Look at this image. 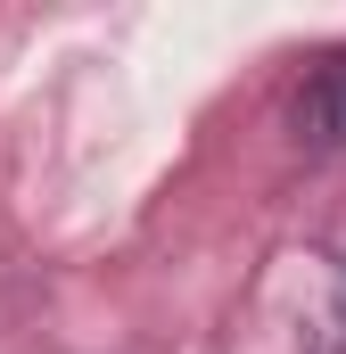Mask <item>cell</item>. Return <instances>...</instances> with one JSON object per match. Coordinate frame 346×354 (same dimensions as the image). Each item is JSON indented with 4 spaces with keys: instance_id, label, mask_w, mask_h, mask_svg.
Here are the masks:
<instances>
[{
    "instance_id": "cell-1",
    "label": "cell",
    "mask_w": 346,
    "mask_h": 354,
    "mask_svg": "<svg viewBox=\"0 0 346 354\" xmlns=\"http://www.w3.org/2000/svg\"><path fill=\"white\" fill-rule=\"evenodd\" d=\"M297 124H305V140H322V149L346 140V50L313 66V83H305V99H297Z\"/></svg>"
},
{
    "instance_id": "cell-2",
    "label": "cell",
    "mask_w": 346,
    "mask_h": 354,
    "mask_svg": "<svg viewBox=\"0 0 346 354\" xmlns=\"http://www.w3.org/2000/svg\"><path fill=\"white\" fill-rule=\"evenodd\" d=\"M338 313H346V272H338Z\"/></svg>"
}]
</instances>
